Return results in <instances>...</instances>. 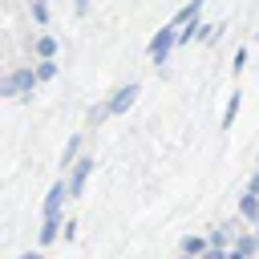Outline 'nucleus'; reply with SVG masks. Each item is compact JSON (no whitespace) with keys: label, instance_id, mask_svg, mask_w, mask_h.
<instances>
[{"label":"nucleus","instance_id":"f257e3e1","mask_svg":"<svg viewBox=\"0 0 259 259\" xmlns=\"http://www.w3.org/2000/svg\"><path fill=\"white\" fill-rule=\"evenodd\" d=\"M174 40H178V24L170 20V24H162V28H158V36L150 40V61H154V65H166V57H170Z\"/></svg>","mask_w":259,"mask_h":259},{"label":"nucleus","instance_id":"f03ea898","mask_svg":"<svg viewBox=\"0 0 259 259\" xmlns=\"http://www.w3.org/2000/svg\"><path fill=\"white\" fill-rule=\"evenodd\" d=\"M134 97H138V85L130 81V85H121V89H117V93L105 101V109H109V113H125V109L134 105Z\"/></svg>","mask_w":259,"mask_h":259},{"label":"nucleus","instance_id":"7ed1b4c3","mask_svg":"<svg viewBox=\"0 0 259 259\" xmlns=\"http://www.w3.org/2000/svg\"><path fill=\"white\" fill-rule=\"evenodd\" d=\"M89 170H93V158H77V162H73V174H69V194H73V198L85 190V178H89Z\"/></svg>","mask_w":259,"mask_h":259},{"label":"nucleus","instance_id":"20e7f679","mask_svg":"<svg viewBox=\"0 0 259 259\" xmlns=\"http://www.w3.org/2000/svg\"><path fill=\"white\" fill-rule=\"evenodd\" d=\"M65 194H69V186H65V182H53V190H49V198H45V219H61Z\"/></svg>","mask_w":259,"mask_h":259},{"label":"nucleus","instance_id":"39448f33","mask_svg":"<svg viewBox=\"0 0 259 259\" xmlns=\"http://www.w3.org/2000/svg\"><path fill=\"white\" fill-rule=\"evenodd\" d=\"M8 81H12V93H16V97H24V93L36 85V73H32V69H16Z\"/></svg>","mask_w":259,"mask_h":259},{"label":"nucleus","instance_id":"423d86ee","mask_svg":"<svg viewBox=\"0 0 259 259\" xmlns=\"http://www.w3.org/2000/svg\"><path fill=\"white\" fill-rule=\"evenodd\" d=\"M239 214H243V219H251V223H259V194H251V190H247V194L239 198Z\"/></svg>","mask_w":259,"mask_h":259},{"label":"nucleus","instance_id":"0eeeda50","mask_svg":"<svg viewBox=\"0 0 259 259\" xmlns=\"http://www.w3.org/2000/svg\"><path fill=\"white\" fill-rule=\"evenodd\" d=\"M259 251V239L251 235V239H239V247H235V255H227V259H251Z\"/></svg>","mask_w":259,"mask_h":259},{"label":"nucleus","instance_id":"6e6552de","mask_svg":"<svg viewBox=\"0 0 259 259\" xmlns=\"http://www.w3.org/2000/svg\"><path fill=\"white\" fill-rule=\"evenodd\" d=\"M57 77V61L53 57H40V65H36V81H53Z\"/></svg>","mask_w":259,"mask_h":259},{"label":"nucleus","instance_id":"1a4fd4ad","mask_svg":"<svg viewBox=\"0 0 259 259\" xmlns=\"http://www.w3.org/2000/svg\"><path fill=\"white\" fill-rule=\"evenodd\" d=\"M77 150H81V134L69 138V146H65V154H61V166H73V162H77Z\"/></svg>","mask_w":259,"mask_h":259},{"label":"nucleus","instance_id":"9d476101","mask_svg":"<svg viewBox=\"0 0 259 259\" xmlns=\"http://www.w3.org/2000/svg\"><path fill=\"white\" fill-rule=\"evenodd\" d=\"M182 251H186V255H202V251H206V239H202V235H186V239H182Z\"/></svg>","mask_w":259,"mask_h":259},{"label":"nucleus","instance_id":"9b49d317","mask_svg":"<svg viewBox=\"0 0 259 259\" xmlns=\"http://www.w3.org/2000/svg\"><path fill=\"white\" fill-rule=\"evenodd\" d=\"M235 113H239V93H231V101H227V109H223V130L235 125Z\"/></svg>","mask_w":259,"mask_h":259},{"label":"nucleus","instance_id":"f8f14e48","mask_svg":"<svg viewBox=\"0 0 259 259\" xmlns=\"http://www.w3.org/2000/svg\"><path fill=\"white\" fill-rule=\"evenodd\" d=\"M57 227H61V219H45L40 223V243H53L57 239Z\"/></svg>","mask_w":259,"mask_h":259},{"label":"nucleus","instance_id":"ddd939ff","mask_svg":"<svg viewBox=\"0 0 259 259\" xmlns=\"http://www.w3.org/2000/svg\"><path fill=\"white\" fill-rule=\"evenodd\" d=\"M57 53V40L53 36H36V57H53Z\"/></svg>","mask_w":259,"mask_h":259},{"label":"nucleus","instance_id":"4468645a","mask_svg":"<svg viewBox=\"0 0 259 259\" xmlns=\"http://www.w3.org/2000/svg\"><path fill=\"white\" fill-rule=\"evenodd\" d=\"M243 69H247V49H239V53H235V65H231V73H243Z\"/></svg>","mask_w":259,"mask_h":259},{"label":"nucleus","instance_id":"2eb2a0df","mask_svg":"<svg viewBox=\"0 0 259 259\" xmlns=\"http://www.w3.org/2000/svg\"><path fill=\"white\" fill-rule=\"evenodd\" d=\"M32 16H36V20H40V24H45V20H49V8H45V0H32Z\"/></svg>","mask_w":259,"mask_h":259},{"label":"nucleus","instance_id":"dca6fc26","mask_svg":"<svg viewBox=\"0 0 259 259\" xmlns=\"http://www.w3.org/2000/svg\"><path fill=\"white\" fill-rule=\"evenodd\" d=\"M206 243H210V247H223V243H227V231H223V227H219V231H210V239H206Z\"/></svg>","mask_w":259,"mask_h":259},{"label":"nucleus","instance_id":"f3484780","mask_svg":"<svg viewBox=\"0 0 259 259\" xmlns=\"http://www.w3.org/2000/svg\"><path fill=\"white\" fill-rule=\"evenodd\" d=\"M247 190H251V194H259V174L251 178V186H247Z\"/></svg>","mask_w":259,"mask_h":259},{"label":"nucleus","instance_id":"a211bd4d","mask_svg":"<svg viewBox=\"0 0 259 259\" xmlns=\"http://www.w3.org/2000/svg\"><path fill=\"white\" fill-rule=\"evenodd\" d=\"M20 259H40V251H24V255H20Z\"/></svg>","mask_w":259,"mask_h":259},{"label":"nucleus","instance_id":"6ab92c4d","mask_svg":"<svg viewBox=\"0 0 259 259\" xmlns=\"http://www.w3.org/2000/svg\"><path fill=\"white\" fill-rule=\"evenodd\" d=\"M89 4H93V0H77V8H89Z\"/></svg>","mask_w":259,"mask_h":259},{"label":"nucleus","instance_id":"aec40b11","mask_svg":"<svg viewBox=\"0 0 259 259\" xmlns=\"http://www.w3.org/2000/svg\"><path fill=\"white\" fill-rule=\"evenodd\" d=\"M182 259H198V255H186V251H182Z\"/></svg>","mask_w":259,"mask_h":259}]
</instances>
